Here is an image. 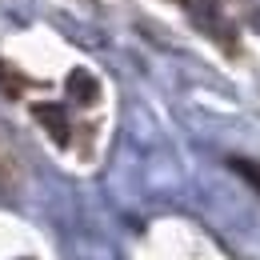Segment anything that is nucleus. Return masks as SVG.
<instances>
[{
    "mask_svg": "<svg viewBox=\"0 0 260 260\" xmlns=\"http://www.w3.org/2000/svg\"><path fill=\"white\" fill-rule=\"evenodd\" d=\"M256 28H260V16H256Z\"/></svg>",
    "mask_w": 260,
    "mask_h": 260,
    "instance_id": "obj_4",
    "label": "nucleus"
},
{
    "mask_svg": "<svg viewBox=\"0 0 260 260\" xmlns=\"http://www.w3.org/2000/svg\"><path fill=\"white\" fill-rule=\"evenodd\" d=\"M32 112H36V120L44 124V132H48L56 144H68V116H64L60 104H36Z\"/></svg>",
    "mask_w": 260,
    "mask_h": 260,
    "instance_id": "obj_1",
    "label": "nucleus"
},
{
    "mask_svg": "<svg viewBox=\"0 0 260 260\" xmlns=\"http://www.w3.org/2000/svg\"><path fill=\"white\" fill-rule=\"evenodd\" d=\"M68 92H72V100H96V80H92V72L76 68V72L68 76Z\"/></svg>",
    "mask_w": 260,
    "mask_h": 260,
    "instance_id": "obj_2",
    "label": "nucleus"
},
{
    "mask_svg": "<svg viewBox=\"0 0 260 260\" xmlns=\"http://www.w3.org/2000/svg\"><path fill=\"white\" fill-rule=\"evenodd\" d=\"M232 168H236L240 176H248V180L256 184V192H260V164H252V160H232Z\"/></svg>",
    "mask_w": 260,
    "mask_h": 260,
    "instance_id": "obj_3",
    "label": "nucleus"
}]
</instances>
